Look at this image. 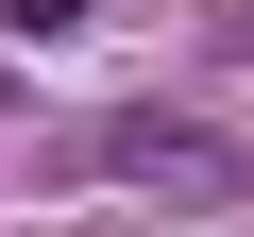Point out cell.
Returning <instances> with one entry per match:
<instances>
[{"label": "cell", "mask_w": 254, "mask_h": 237, "mask_svg": "<svg viewBox=\"0 0 254 237\" xmlns=\"http://www.w3.org/2000/svg\"><path fill=\"white\" fill-rule=\"evenodd\" d=\"M220 68H254V17H220Z\"/></svg>", "instance_id": "obj_3"}, {"label": "cell", "mask_w": 254, "mask_h": 237, "mask_svg": "<svg viewBox=\"0 0 254 237\" xmlns=\"http://www.w3.org/2000/svg\"><path fill=\"white\" fill-rule=\"evenodd\" d=\"M0 17H17V34H85V0H0Z\"/></svg>", "instance_id": "obj_2"}, {"label": "cell", "mask_w": 254, "mask_h": 237, "mask_svg": "<svg viewBox=\"0 0 254 237\" xmlns=\"http://www.w3.org/2000/svg\"><path fill=\"white\" fill-rule=\"evenodd\" d=\"M68 170L136 186V203H187V220H237V203H254V153L220 136V118H187V102H119V118H85Z\"/></svg>", "instance_id": "obj_1"}]
</instances>
